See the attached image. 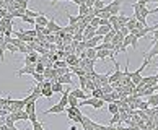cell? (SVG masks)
<instances>
[{"label":"cell","mask_w":158,"mask_h":130,"mask_svg":"<svg viewBox=\"0 0 158 130\" xmlns=\"http://www.w3.org/2000/svg\"><path fill=\"white\" fill-rule=\"evenodd\" d=\"M118 18H119V26H126V25H127L129 16H126V15H118Z\"/></svg>","instance_id":"cell-32"},{"label":"cell","mask_w":158,"mask_h":130,"mask_svg":"<svg viewBox=\"0 0 158 130\" xmlns=\"http://www.w3.org/2000/svg\"><path fill=\"white\" fill-rule=\"evenodd\" d=\"M65 62H67V65H70V67H78L80 59H78L77 54H70V55L65 57Z\"/></svg>","instance_id":"cell-9"},{"label":"cell","mask_w":158,"mask_h":130,"mask_svg":"<svg viewBox=\"0 0 158 130\" xmlns=\"http://www.w3.org/2000/svg\"><path fill=\"white\" fill-rule=\"evenodd\" d=\"M44 70H46V67L43 63H36V73H44Z\"/></svg>","instance_id":"cell-39"},{"label":"cell","mask_w":158,"mask_h":130,"mask_svg":"<svg viewBox=\"0 0 158 130\" xmlns=\"http://www.w3.org/2000/svg\"><path fill=\"white\" fill-rule=\"evenodd\" d=\"M155 90H158V83H156V85H155Z\"/></svg>","instance_id":"cell-43"},{"label":"cell","mask_w":158,"mask_h":130,"mask_svg":"<svg viewBox=\"0 0 158 130\" xmlns=\"http://www.w3.org/2000/svg\"><path fill=\"white\" fill-rule=\"evenodd\" d=\"M21 21H25V23H30V25H36V21H34V18H30V16H26V15H23L21 16Z\"/></svg>","instance_id":"cell-36"},{"label":"cell","mask_w":158,"mask_h":130,"mask_svg":"<svg viewBox=\"0 0 158 130\" xmlns=\"http://www.w3.org/2000/svg\"><path fill=\"white\" fill-rule=\"evenodd\" d=\"M46 28H48L51 33H54V34L62 31V26H59V25H57V23H56L54 20H49V23H48V26H46Z\"/></svg>","instance_id":"cell-11"},{"label":"cell","mask_w":158,"mask_h":130,"mask_svg":"<svg viewBox=\"0 0 158 130\" xmlns=\"http://www.w3.org/2000/svg\"><path fill=\"white\" fill-rule=\"evenodd\" d=\"M156 68H158V65H156ZM156 75H158V73H156Z\"/></svg>","instance_id":"cell-44"},{"label":"cell","mask_w":158,"mask_h":130,"mask_svg":"<svg viewBox=\"0 0 158 130\" xmlns=\"http://www.w3.org/2000/svg\"><path fill=\"white\" fill-rule=\"evenodd\" d=\"M99 43H103V36H95L88 41H85V46H86V49H96Z\"/></svg>","instance_id":"cell-4"},{"label":"cell","mask_w":158,"mask_h":130,"mask_svg":"<svg viewBox=\"0 0 158 130\" xmlns=\"http://www.w3.org/2000/svg\"><path fill=\"white\" fill-rule=\"evenodd\" d=\"M95 36H96V29L91 28V26H86L85 31H83V41H88V39L95 38Z\"/></svg>","instance_id":"cell-10"},{"label":"cell","mask_w":158,"mask_h":130,"mask_svg":"<svg viewBox=\"0 0 158 130\" xmlns=\"http://www.w3.org/2000/svg\"><path fill=\"white\" fill-rule=\"evenodd\" d=\"M131 44H132V49H134V51L139 49V39H137L135 36H132V34H129V36L124 38V43H122V46L127 49V46H131Z\"/></svg>","instance_id":"cell-2"},{"label":"cell","mask_w":158,"mask_h":130,"mask_svg":"<svg viewBox=\"0 0 158 130\" xmlns=\"http://www.w3.org/2000/svg\"><path fill=\"white\" fill-rule=\"evenodd\" d=\"M69 94H72V96H75L78 99V101H83V99H88V94H86V91H83V90H72Z\"/></svg>","instance_id":"cell-8"},{"label":"cell","mask_w":158,"mask_h":130,"mask_svg":"<svg viewBox=\"0 0 158 130\" xmlns=\"http://www.w3.org/2000/svg\"><path fill=\"white\" fill-rule=\"evenodd\" d=\"M86 59H91V60H98V52L96 49H86Z\"/></svg>","instance_id":"cell-20"},{"label":"cell","mask_w":158,"mask_h":130,"mask_svg":"<svg viewBox=\"0 0 158 130\" xmlns=\"http://www.w3.org/2000/svg\"><path fill=\"white\" fill-rule=\"evenodd\" d=\"M114 36H116V31H114V29H111V31L106 34V36H103V43H111Z\"/></svg>","instance_id":"cell-27"},{"label":"cell","mask_w":158,"mask_h":130,"mask_svg":"<svg viewBox=\"0 0 158 130\" xmlns=\"http://www.w3.org/2000/svg\"><path fill=\"white\" fill-rule=\"evenodd\" d=\"M67 18H69V25H72V26H75L77 23H80L81 21V18L77 15V16H73V15H70V13H67Z\"/></svg>","instance_id":"cell-19"},{"label":"cell","mask_w":158,"mask_h":130,"mask_svg":"<svg viewBox=\"0 0 158 130\" xmlns=\"http://www.w3.org/2000/svg\"><path fill=\"white\" fill-rule=\"evenodd\" d=\"M64 111H65V108H64V106H60V104H54L52 108L46 109L43 114H44V116H48V114H62Z\"/></svg>","instance_id":"cell-5"},{"label":"cell","mask_w":158,"mask_h":130,"mask_svg":"<svg viewBox=\"0 0 158 130\" xmlns=\"http://www.w3.org/2000/svg\"><path fill=\"white\" fill-rule=\"evenodd\" d=\"M7 51L11 52V54H16V52H20V47L18 46H13V44H8L7 43Z\"/></svg>","instance_id":"cell-31"},{"label":"cell","mask_w":158,"mask_h":130,"mask_svg":"<svg viewBox=\"0 0 158 130\" xmlns=\"http://www.w3.org/2000/svg\"><path fill=\"white\" fill-rule=\"evenodd\" d=\"M31 128H33V130H44V127H43V122H39V120L33 122V124H31Z\"/></svg>","instance_id":"cell-34"},{"label":"cell","mask_w":158,"mask_h":130,"mask_svg":"<svg viewBox=\"0 0 158 130\" xmlns=\"http://www.w3.org/2000/svg\"><path fill=\"white\" fill-rule=\"evenodd\" d=\"M41 96L49 99V98L54 96V91H52V88H43V90H41Z\"/></svg>","instance_id":"cell-22"},{"label":"cell","mask_w":158,"mask_h":130,"mask_svg":"<svg viewBox=\"0 0 158 130\" xmlns=\"http://www.w3.org/2000/svg\"><path fill=\"white\" fill-rule=\"evenodd\" d=\"M78 99L75 98V96H72V94H69V108H78Z\"/></svg>","instance_id":"cell-24"},{"label":"cell","mask_w":158,"mask_h":130,"mask_svg":"<svg viewBox=\"0 0 158 130\" xmlns=\"http://www.w3.org/2000/svg\"><path fill=\"white\" fill-rule=\"evenodd\" d=\"M34 21H36V25H38V26H43V28H46V26H48V23H49V20L44 16V13H43V15H39Z\"/></svg>","instance_id":"cell-15"},{"label":"cell","mask_w":158,"mask_h":130,"mask_svg":"<svg viewBox=\"0 0 158 130\" xmlns=\"http://www.w3.org/2000/svg\"><path fill=\"white\" fill-rule=\"evenodd\" d=\"M108 112H109V114H113V116L116 114V112H119V104H118V101L108 104Z\"/></svg>","instance_id":"cell-18"},{"label":"cell","mask_w":158,"mask_h":130,"mask_svg":"<svg viewBox=\"0 0 158 130\" xmlns=\"http://www.w3.org/2000/svg\"><path fill=\"white\" fill-rule=\"evenodd\" d=\"M104 7H106V5H104L103 0H95V5H93V8H95L96 11H98V10H103Z\"/></svg>","instance_id":"cell-30"},{"label":"cell","mask_w":158,"mask_h":130,"mask_svg":"<svg viewBox=\"0 0 158 130\" xmlns=\"http://www.w3.org/2000/svg\"><path fill=\"white\" fill-rule=\"evenodd\" d=\"M113 29V26H111V23H109V20H108V23L106 25H103V26H99L98 29H96V36H106V34Z\"/></svg>","instance_id":"cell-6"},{"label":"cell","mask_w":158,"mask_h":130,"mask_svg":"<svg viewBox=\"0 0 158 130\" xmlns=\"http://www.w3.org/2000/svg\"><path fill=\"white\" fill-rule=\"evenodd\" d=\"M155 111H156V112H158V106H155Z\"/></svg>","instance_id":"cell-42"},{"label":"cell","mask_w":158,"mask_h":130,"mask_svg":"<svg viewBox=\"0 0 158 130\" xmlns=\"http://www.w3.org/2000/svg\"><path fill=\"white\" fill-rule=\"evenodd\" d=\"M70 130H77V127H75V125H72V127H70Z\"/></svg>","instance_id":"cell-41"},{"label":"cell","mask_w":158,"mask_h":130,"mask_svg":"<svg viewBox=\"0 0 158 130\" xmlns=\"http://www.w3.org/2000/svg\"><path fill=\"white\" fill-rule=\"evenodd\" d=\"M34 72H36V63H28V65H25L23 68H20L18 72H16V75H18V76H23V75H33Z\"/></svg>","instance_id":"cell-3"},{"label":"cell","mask_w":158,"mask_h":130,"mask_svg":"<svg viewBox=\"0 0 158 130\" xmlns=\"http://www.w3.org/2000/svg\"><path fill=\"white\" fill-rule=\"evenodd\" d=\"M147 103H148L150 108H155V106H158V93H153L152 96H148Z\"/></svg>","instance_id":"cell-16"},{"label":"cell","mask_w":158,"mask_h":130,"mask_svg":"<svg viewBox=\"0 0 158 130\" xmlns=\"http://www.w3.org/2000/svg\"><path fill=\"white\" fill-rule=\"evenodd\" d=\"M85 5L88 8H93V5H95V0H85Z\"/></svg>","instance_id":"cell-40"},{"label":"cell","mask_w":158,"mask_h":130,"mask_svg":"<svg viewBox=\"0 0 158 130\" xmlns=\"http://www.w3.org/2000/svg\"><path fill=\"white\" fill-rule=\"evenodd\" d=\"M135 25H137L135 16H131V18H129V21H127V25H126V28L129 29V31H132V29H135Z\"/></svg>","instance_id":"cell-21"},{"label":"cell","mask_w":158,"mask_h":130,"mask_svg":"<svg viewBox=\"0 0 158 130\" xmlns=\"http://www.w3.org/2000/svg\"><path fill=\"white\" fill-rule=\"evenodd\" d=\"M99 20H101V18H98V16H95V18H93V20L90 21V25H88V26H91V28L98 29V28H99Z\"/></svg>","instance_id":"cell-33"},{"label":"cell","mask_w":158,"mask_h":130,"mask_svg":"<svg viewBox=\"0 0 158 130\" xmlns=\"http://www.w3.org/2000/svg\"><path fill=\"white\" fill-rule=\"evenodd\" d=\"M75 116H81L80 108H67V117H69V119L72 120Z\"/></svg>","instance_id":"cell-14"},{"label":"cell","mask_w":158,"mask_h":130,"mask_svg":"<svg viewBox=\"0 0 158 130\" xmlns=\"http://www.w3.org/2000/svg\"><path fill=\"white\" fill-rule=\"evenodd\" d=\"M104 104H106V103H104L103 99H96L95 104H93L91 108H93V109H96V111H99V109H103V108H104Z\"/></svg>","instance_id":"cell-28"},{"label":"cell","mask_w":158,"mask_h":130,"mask_svg":"<svg viewBox=\"0 0 158 130\" xmlns=\"http://www.w3.org/2000/svg\"><path fill=\"white\" fill-rule=\"evenodd\" d=\"M121 5L122 0H113L109 5H106V10H109L111 15H121Z\"/></svg>","instance_id":"cell-1"},{"label":"cell","mask_w":158,"mask_h":130,"mask_svg":"<svg viewBox=\"0 0 158 130\" xmlns=\"http://www.w3.org/2000/svg\"><path fill=\"white\" fill-rule=\"evenodd\" d=\"M51 83H52V91H54V93H64V90H65V88H64V85L62 83H57V81H51Z\"/></svg>","instance_id":"cell-17"},{"label":"cell","mask_w":158,"mask_h":130,"mask_svg":"<svg viewBox=\"0 0 158 130\" xmlns=\"http://www.w3.org/2000/svg\"><path fill=\"white\" fill-rule=\"evenodd\" d=\"M88 11H90V8L86 7V5H80V7H78V16H80V18H83V16L88 15Z\"/></svg>","instance_id":"cell-23"},{"label":"cell","mask_w":158,"mask_h":130,"mask_svg":"<svg viewBox=\"0 0 158 130\" xmlns=\"http://www.w3.org/2000/svg\"><path fill=\"white\" fill-rule=\"evenodd\" d=\"M119 33H121V34H122V36H124V38H126V36H129V34H131V31H129V29H127L126 26H121Z\"/></svg>","instance_id":"cell-38"},{"label":"cell","mask_w":158,"mask_h":130,"mask_svg":"<svg viewBox=\"0 0 158 130\" xmlns=\"http://www.w3.org/2000/svg\"><path fill=\"white\" fill-rule=\"evenodd\" d=\"M38 60H39L38 52H31V54H28L25 57V65H28V63H38Z\"/></svg>","instance_id":"cell-12"},{"label":"cell","mask_w":158,"mask_h":130,"mask_svg":"<svg viewBox=\"0 0 158 130\" xmlns=\"http://www.w3.org/2000/svg\"><path fill=\"white\" fill-rule=\"evenodd\" d=\"M70 76H72V75H70V72H69V73L62 75V76H59V78H56V80H51V81H57V83H62V85H69V86H70V85L73 83Z\"/></svg>","instance_id":"cell-7"},{"label":"cell","mask_w":158,"mask_h":130,"mask_svg":"<svg viewBox=\"0 0 158 130\" xmlns=\"http://www.w3.org/2000/svg\"><path fill=\"white\" fill-rule=\"evenodd\" d=\"M30 2H31V0H30Z\"/></svg>","instance_id":"cell-45"},{"label":"cell","mask_w":158,"mask_h":130,"mask_svg":"<svg viewBox=\"0 0 158 130\" xmlns=\"http://www.w3.org/2000/svg\"><path fill=\"white\" fill-rule=\"evenodd\" d=\"M26 16H30V18H34L36 20L39 15H43V13H39V11H33V10H30V8H26V13H25Z\"/></svg>","instance_id":"cell-29"},{"label":"cell","mask_w":158,"mask_h":130,"mask_svg":"<svg viewBox=\"0 0 158 130\" xmlns=\"http://www.w3.org/2000/svg\"><path fill=\"white\" fill-rule=\"evenodd\" d=\"M33 76H34V80H36V83H43V81L46 80L43 73H36V72H34V73H33Z\"/></svg>","instance_id":"cell-35"},{"label":"cell","mask_w":158,"mask_h":130,"mask_svg":"<svg viewBox=\"0 0 158 130\" xmlns=\"http://www.w3.org/2000/svg\"><path fill=\"white\" fill-rule=\"evenodd\" d=\"M5 125H7V128H8V130H18V128L15 127V122L11 120V119H10L8 116L5 117Z\"/></svg>","instance_id":"cell-26"},{"label":"cell","mask_w":158,"mask_h":130,"mask_svg":"<svg viewBox=\"0 0 158 130\" xmlns=\"http://www.w3.org/2000/svg\"><path fill=\"white\" fill-rule=\"evenodd\" d=\"M103 96H104V93H103L101 88H98V90L91 91V98H95V99H103Z\"/></svg>","instance_id":"cell-25"},{"label":"cell","mask_w":158,"mask_h":130,"mask_svg":"<svg viewBox=\"0 0 158 130\" xmlns=\"http://www.w3.org/2000/svg\"><path fill=\"white\" fill-rule=\"evenodd\" d=\"M28 3H30V0H15L13 2V11L20 10V8H28Z\"/></svg>","instance_id":"cell-13"},{"label":"cell","mask_w":158,"mask_h":130,"mask_svg":"<svg viewBox=\"0 0 158 130\" xmlns=\"http://www.w3.org/2000/svg\"><path fill=\"white\" fill-rule=\"evenodd\" d=\"M103 101L104 103H114V98H113V93H111V94H104V96H103Z\"/></svg>","instance_id":"cell-37"}]
</instances>
